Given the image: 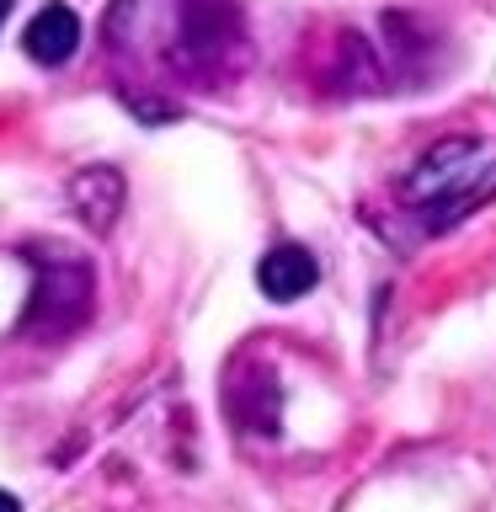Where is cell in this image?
Listing matches in <instances>:
<instances>
[{
    "label": "cell",
    "mask_w": 496,
    "mask_h": 512,
    "mask_svg": "<svg viewBox=\"0 0 496 512\" xmlns=\"http://www.w3.org/2000/svg\"><path fill=\"white\" fill-rule=\"evenodd\" d=\"M491 192H496V150H486L480 139H464V134L438 139L406 171V182H400V198H406L432 230L464 219L470 208L486 203Z\"/></svg>",
    "instance_id": "obj_1"
},
{
    "label": "cell",
    "mask_w": 496,
    "mask_h": 512,
    "mask_svg": "<svg viewBox=\"0 0 496 512\" xmlns=\"http://www.w3.org/2000/svg\"><path fill=\"white\" fill-rule=\"evenodd\" d=\"M86 315H91V267L80 262V256H70V251H54L43 262L38 288H32L27 331L59 336V331H75Z\"/></svg>",
    "instance_id": "obj_2"
},
{
    "label": "cell",
    "mask_w": 496,
    "mask_h": 512,
    "mask_svg": "<svg viewBox=\"0 0 496 512\" xmlns=\"http://www.w3.org/2000/svg\"><path fill=\"white\" fill-rule=\"evenodd\" d=\"M256 283H262L267 299H299L320 283V262L299 246V240H283V246H272L262 262H256Z\"/></svg>",
    "instance_id": "obj_3"
},
{
    "label": "cell",
    "mask_w": 496,
    "mask_h": 512,
    "mask_svg": "<svg viewBox=\"0 0 496 512\" xmlns=\"http://www.w3.org/2000/svg\"><path fill=\"white\" fill-rule=\"evenodd\" d=\"M70 208L80 214V224H91L96 235H107L123 214V176L112 166H86L70 182Z\"/></svg>",
    "instance_id": "obj_4"
},
{
    "label": "cell",
    "mask_w": 496,
    "mask_h": 512,
    "mask_svg": "<svg viewBox=\"0 0 496 512\" xmlns=\"http://www.w3.org/2000/svg\"><path fill=\"white\" fill-rule=\"evenodd\" d=\"M22 43H27V54L38 64H64L75 54V43H80V16L70 6H59V0H48V6L27 22Z\"/></svg>",
    "instance_id": "obj_5"
},
{
    "label": "cell",
    "mask_w": 496,
    "mask_h": 512,
    "mask_svg": "<svg viewBox=\"0 0 496 512\" xmlns=\"http://www.w3.org/2000/svg\"><path fill=\"white\" fill-rule=\"evenodd\" d=\"M0 512H22V502H16L11 491H0Z\"/></svg>",
    "instance_id": "obj_6"
},
{
    "label": "cell",
    "mask_w": 496,
    "mask_h": 512,
    "mask_svg": "<svg viewBox=\"0 0 496 512\" xmlns=\"http://www.w3.org/2000/svg\"><path fill=\"white\" fill-rule=\"evenodd\" d=\"M6 11H11V0H0V22H6Z\"/></svg>",
    "instance_id": "obj_7"
}]
</instances>
